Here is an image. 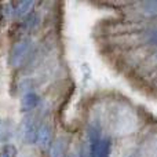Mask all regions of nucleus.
<instances>
[{
	"label": "nucleus",
	"mask_w": 157,
	"mask_h": 157,
	"mask_svg": "<svg viewBox=\"0 0 157 157\" xmlns=\"http://www.w3.org/2000/svg\"><path fill=\"white\" fill-rule=\"evenodd\" d=\"M147 41L150 44H157V29L152 30V32L147 35Z\"/></svg>",
	"instance_id": "nucleus-10"
},
{
	"label": "nucleus",
	"mask_w": 157,
	"mask_h": 157,
	"mask_svg": "<svg viewBox=\"0 0 157 157\" xmlns=\"http://www.w3.org/2000/svg\"><path fill=\"white\" fill-rule=\"evenodd\" d=\"M65 149H66V144H65V139L59 138L51 144L50 146V152H48V157H63L65 155Z\"/></svg>",
	"instance_id": "nucleus-6"
},
{
	"label": "nucleus",
	"mask_w": 157,
	"mask_h": 157,
	"mask_svg": "<svg viewBox=\"0 0 157 157\" xmlns=\"http://www.w3.org/2000/svg\"><path fill=\"white\" fill-rule=\"evenodd\" d=\"M30 50H32V40H30V37H24L21 40H18L10 51V65L13 68L21 66L24 63V61L26 59Z\"/></svg>",
	"instance_id": "nucleus-1"
},
{
	"label": "nucleus",
	"mask_w": 157,
	"mask_h": 157,
	"mask_svg": "<svg viewBox=\"0 0 157 157\" xmlns=\"http://www.w3.org/2000/svg\"><path fill=\"white\" fill-rule=\"evenodd\" d=\"M17 155H18V150L11 144L4 145L0 150V157H17Z\"/></svg>",
	"instance_id": "nucleus-9"
},
{
	"label": "nucleus",
	"mask_w": 157,
	"mask_h": 157,
	"mask_svg": "<svg viewBox=\"0 0 157 157\" xmlns=\"http://www.w3.org/2000/svg\"><path fill=\"white\" fill-rule=\"evenodd\" d=\"M37 130L35 121L32 117H26L22 123V136L28 144H35L36 138H37Z\"/></svg>",
	"instance_id": "nucleus-2"
},
{
	"label": "nucleus",
	"mask_w": 157,
	"mask_h": 157,
	"mask_svg": "<svg viewBox=\"0 0 157 157\" xmlns=\"http://www.w3.org/2000/svg\"><path fill=\"white\" fill-rule=\"evenodd\" d=\"M39 24V15L36 13H30L22 19V28L25 30H30L33 28H36Z\"/></svg>",
	"instance_id": "nucleus-8"
},
{
	"label": "nucleus",
	"mask_w": 157,
	"mask_h": 157,
	"mask_svg": "<svg viewBox=\"0 0 157 157\" xmlns=\"http://www.w3.org/2000/svg\"><path fill=\"white\" fill-rule=\"evenodd\" d=\"M156 59H157V52H156Z\"/></svg>",
	"instance_id": "nucleus-11"
},
{
	"label": "nucleus",
	"mask_w": 157,
	"mask_h": 157,
	"mask_svg": "<svg viewBox=\"0 0 157 157\" xmlns=\"http://www.w3.org/2000/svg\"><path fill=\"white\" fill-rule=\"evenodd\" d=\"M142 14L146 17H157V0H149L141 4Z\"/></svg>",
	"instance_id": "nucleus-7"
},
{
	"label": "nucleus",
	"mask_w": 157,
	"mask_h": 157,
	"mask_svg": "<svg viewBox=\"0 0 157 157\" xmlns=\"http://www.w3.org/2000/svg\"><path fill=\"white\" fill-rule=\"evenodd\" d=\"M39 103V97L35 92H28L22 97L21 99V110L22 112H30L37 106Z\"/></svg>",
	"instance_id": "nucleus-5"
},
{
	"label": "nucleus",
	"mask_w": 157,
	"mask_h": 157,
	"mask_svg": "<svg viewBox=\"0 0 157 157\" xmlns=\"http://www.w3.org/2000/svg\"><path fill=\"white\" fill-rule=\"evenodd\" d=\"M33 6H35V2H32V0L13 3V15L18 17V18H25L28 14L32 13Z\"/></svg>",
	"instance_id": "nucleus-4"
},
{
	"label": "nucleus",
	"mask_w": 157,
	"mask_h": 157,
	"mask_svg": "<svg viewBox=\"0 0 157 157\" xmlns=\"http://www.w3.org/2000/svg\"><path fill=\"white\" fill-rule=\"evenodd\" d=\"M51 141H52V130L48 124H43L39 127L37 130V138H36V144L41 147V149H46V147L51 146Z\"/></svg>",
	"instance_id": "nucleus-3"
}]
</instances>
